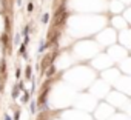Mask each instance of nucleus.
Instances as JSON below:
<instances>
[{"label": "nucleus", "instance_id": "obj_1", "mask_svg": "<svg viewBox=\"0 0 131 120\" xmlns=\"http://www.w3.org/2000/svg\"><path fill=\"white\" fill-rule=\"evenodd\" d=\"M68 15H69V12L68 11H65L63 9V6L57 11V14H55V20H54V28L55 26H62L63 23H65V20L68 18Z\"/></svg>", "mask_w": 131, "mask_h": 120}, {"label": "nucleus", "instance_id": "obj_2", "mask_svg": "<svg viewBox=\"0 0 131 120\" xmlns=\"http://www.w3.org/2000/svg\"><path fill=\"white\" fill-rule=\"evenodd\" d=\"M2 42H3V45H6V48H9V37H8V34L2 35Z\"/></svg>", "mask_w": 131, "mask_h": 120}, {"label": "nucleus", "instance_id": "obj_3", "mask_svg": "<svg viewBox=\"0 0 131 120\" xmlns=\"http://www.w3.org/2000/svg\"><path fill=\"white\" fill-rule=\"evenodd\" d=\"M37 120H48V114L46 112H40V115L37 117Z\"/></svg>", "mask_w": 131, "mask_h": 120}, {"label": "nucleus", "instance_id": "obj_4", "mask_svg": "<svg viewBox=\"0 0 131 120\" xmlns=\"http://www.w3.org/2000/svg\"><path fill=\"white\" fill-rule=\"evenodd\" d=\"M31 72H32L31 66H26V78H28V80H31Z\"/></svg>", "mask_w": 131, "mask_h": 120}, {"label": "nucleus", "instance_id": "obj_5", "mask_svg": "<svg viewBox=\"0 0 131 120\" xmlns=\"http://www.w3.org/2000/svg\"><path fill=\"white\" fill-rule=\"evenodd\" d=\"M17 95H18V86H17V85H15V86H14V89H12V97H14V98H15V97H17Z\"/></svg>", "mask_w": 131, "mask_h": 120}, {"label": "nucleus", "instance_id": "obj_6", "mask_svg": "<svg viewBox=\"0 0 131 120\" xmlns=\"http://www.w3.org/2000/svg\"><path fill=\"white\" fill-rule=\"evenodd\" d=\"M20 55L26 58V52H25V45H22V46H20Z\"/></svg>", "mask_w": 131, "mask_h": 120}, {"label": "nucleus", "instance_id": "obj_7", "mask_svg": "<svg viewBox=\"0 0 131 120\" xmlns=\"http://www.w3.org/2000/svg\"><path fill=\"white\" fill-rule=\"evenodd\" d=\"M20 118V111H15L14 112V120H18Z\"/></svg>", "mask_w": 131, "mask_h": 120}, {"label": "nucleus", "instance_id": "obj_8", "mask_svg": "<svg viewBox=\"0 0 131 120\" xmlns=\"http://www.w3.org/2000/svg\"><path fill=\"white\" fill-rule=\"evenodd\" d=\"M52 72H54V66H51V68H49V69L46 71V74H48V75H51Z\"/></svg>", "mask_w": 131, "mask_h": 120}, {"label": "nucleus", "instance_id": "obj_9", "mask_svg": "<svg viewBox=\"0 0 131 120\" xmlns=\"http://www.w3.org/2000/svg\"><path fill=\"white\" fill-rule=\"evenodd\" d=\"M32 9H34V5H32V3H28V11H29V12H31V11H32Z\"/></svg>", "mask_w": 131, "mask_h": 120}, {"label": "nucleus", "instance_id": "obj_10", "mask_svg": "<svg viewBox=\"0 0 131 120\" xmlns=\"http://www.w3.org/2000/svg\"><path fill=\"white\" fill-rule=\"evenodd\" d=\"M48 18H49V17H48V14H45V15H43V18H42V20H43V23H46V22H48Z\"/></svg>", "mask_w": 131, "mask_h": 120}, {"label": "nucleus", "instance_id": "obj_11", "mask_svg": "<svg viewBox=\"0 0 131 120\" xmlns=\"http://www.w3.org/2000/svg\"><path fill=\"white\" fill-rule=\"evenodd\" d=\"M28 31H29V26H25V29H23V34H25V35H28Z\"/></svg>", "mask_w": 131, "mask_h": 120}, {"label": "nucleus", "instance_id": "obj_12", "mask_svg": "<svg viewBox=\"0 0 131 120\" xmlns=\"http://www.w3.org/2000/svg\"><path fill=\"white\" fill-rule=\"evenodd\" d=\"M15 77H17V78L20 77V69H17V71H15Z\"/></svg>", "mask_w": 131, "mask_h": 120}, {"label": "nucleus", "instance_id": "obj_13", "mask_svg": "<svg viewBox=\"0 0 131 120\" xmlns=\"http://www.w3.org/2000/svg\"><path fill=\"white\" fill-rule=\"evenodd\" d=\"M5 120H12V118H11L9 115H5Z\"/></svg>", "mask_w": 131, "mask_h": 120}, {"label": "nucleus", "instance_id": "obj_14", "mask_svg": "<svg viewBox=\"0 0 131 120\" xmlns=\"http://www.w3.org/2000/svg\"><path fill=\"white\" fill-rule=\"evenodd\" d=\"M65 2H66V0H59V3H60V5H63Z\"/></svg>", "mask_w": 131, "mask_h": 120}, {"label": "nucleus", "instance_id": "obj_15", "mask_svg": "<svg viewBox=\"0 0 131 120\" xmlns=\"http://www.w3.org/2000/svg\"><path fill=\"white\" fill-rule=\"evenodd\" d=\"M0 91H2V83H0Z\"/></svg>", "mask_w": 131, "mask_h": 120}]
</instances>
